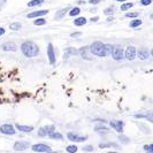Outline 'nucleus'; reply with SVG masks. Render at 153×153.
Returning a JSON list of instances; mask_svg holds the SVG:
<instances>
[{
  "label": "nucleus",
  "mask_w": 153,
  "mask_h": 153,
  "mask_svg": "<svg viewBox=\"0 0 153 153\" xmlns=\"http://www.w3.org/2000/svg\"><path fill=\"white\" fill-rule=\"evenodd\" d=\"M33 23H35V25H44L46 23V20L44 17H38V19H36L33 21Z\"/></svg>",
  "instance_id": "obj_26"
},
{
  "label": "nucleus",
  "mask_w": 153,
  "mask_h": 153,
  "mask_svg": "<svg viewBox=\"0 0 153 153\" xmlns=\"http://www.w3.org/2000/svg\"><path fill=\"white\" fill-rule=\"evenodd\" d=\"M68 12V8H63L62 10H58L56 13H55V19L56 20H60V19H62L63 16L66 15V13Z\"/></svg>",
  "instance_id": "obj_20"
},
{
  "label": "nucleus",
  "mask_w": 153,
  "mask_h": 153,
  "mask_svg": "<svg viewBox=\"0 0 153 153\" xmlns=\"http://www.w3.org/2000/svg\"><path fill=\"white\" fill-rule=\"evenodd\" d=\"M67 138L71 142H75V143H82V142H85L88 137L86 136H79L75 132H68L67 134Z\"/></svg>",
  "instance_id": "obj_8"
},
{
  "label": "nucleus",
  "mask_w": 153,
  "mask_h": 153,
  "mask_svg": "<svg viewBox=\"0 0 153 153\" xmlns=\"http://www.w3.org/2000/svg\"><path fill=\"white\" fill-rule=\"evenodd\" d=\"M47 136L51 138V139H56V140H62V139H63V136H62V134L58 132V131H54V132L50 134V135H47Z\"/></svg>",
  "instance_id": "obj_17"
},
{
  "label": "nucleus",
  "mask_w": 153,
  "mask_h": 153,
  "mask_svg": "<svg viewBox=\"0 0 153 153\" xmlns=\"http://www.w3.org/2000/svg\"><path fill=\"white\" fill-rule=\"evenodd\" d=\"M77 150H78V147L76 145H69L67 146V149H66V151L68 153H76Z\"/></svg>",
  "instance_id": "obj_28"
},
{
  "label": "nucleus",
  "mask_w": 153,
  "mask_h": 153,
  "mask_svg": "<svg viewBox=\"0 0 153 153\" xmlns=\"http://www.w3.org/2000/svg\"><path fill=\"white\" fill-rule=\"evenodd\" d=\"M86 23H88V20L85 17H77L74 20V24L76 27H82V25H85Z\"/></svg>",
  "instance_id": "obj_16"
},
{
  "label": "nucleus",
  "mask_w": 153,
  "mask_h": 153,
  "mask_svg": "<svg viewBox=\"0 0 153 153\" xmlns=\"http://www.w3.org/2000/svg\"><path fill=\"white\" fill-rule=\"evenodd\" d=\"M1 50L4 52H15L16 51V44L13 42H6L1 45Z\"/></svg>",
  "instance_id": "obj_12"
},
{
  "label": "nucleus",
  "mask_w": 153,
  "mask_h": 153,
  "mask_svg": "<svg viewBox=\"0 0 153 153\" xmlns=\"http://www.w3.org/2000/svg\"><path fill=\"white\" fill-rule=\"evenodd\" d=\"M5 33H6V29H5V28H2V27H0V37H1V36H4Z\"/></svg>",
  "instance_id": "obj_37"
},
{
  "label": "nucleus",
  "mask_w": 153,
  "mask_h": 153,
  "mask_svg": "<svg viewBox=\"0 0 153 153\" xmlns=\"http://www.w3.org/2000/svg\"><path fill=\"white\" fill-rule=\"evenodd\" d=\"M0 132L2 135H15L16 129L14 128L13 124H9V123H5V124H1L0 126Z\"/></svg>",
  "instance_id": "obj_4"
},
{
  "label": "nucleus",
  "mask_w": 153,
  "mask_h": 153,
  "mask_svg": "<svg viewBox=\"0 0 153 153\" xmlns=\"http://www.w3.org/2000/svg\"><path fill=\"white\" fill-rule=\"evenodd\" d=\"M21 52L27 58H35L39 54V47L36 43L27 40L21 44Z\"/></svg>",
  "instance_id": "obj_1"
},
{
  "label": "nucleus",
  "mask_w": 153,
  "mask_h": 153,
  "mask_svg": "<svg viewBox=\"0 0 153 153\" xmlns=\"http://www.w3.org/2000/svg\"><path fill=\"white\" fill-rule=\"evenodd\" d=\"M119 140H120V143H122V144H129V143H130V138L127 137V136H123V135H120V136H119Z\"/></svg>",
  "instance_id": "obj_24"
},
{
  "label": "nucleus",
  "mask_w": 153,
  "mask_h": 153,
  "mask_svg": "<svg viewBox=\"0 0 153 153\" xmlns=\"http://www.w3.org/2000/svg\"><path fill=\"white\" fill-rule=\"evenodd\" d=\"M116 1H119V2H124L126 0H116Z\"/></svg>",
  "instance_id": "obj_43"
},
{
  "label": "nucleus",
  "mask_w": 153,
  "mask_h": 153,
  "mask_svg": "<svg viewBox=\"0 0 153 153\" xmlns=\"http://www.w3.org/2000/svg\"><path fill=\"white\" fill-rule=\"evenodd\" d=\"M47 56H48V61L51 65H55L56 62V56H55V52H54V47L52 43H48L47 45Z\"/></svg>",
  "instance_id": "obj_7"
},
{
  "label": "nucleus",
  "mask_w": 153,
  "mask_h": 153,
  "mask_svg": "<svg viewBox=\"0 0 153 153\" xmlns=\"http://www.w3.org/2000/svg\"><path fill=\"white\" fill-rule=\"evenodd\" d=\"M89 2H90V4H92V5H97V4H99V2H100V0H90Z\"/></svg>",
  "instance_id": "obj_39"
},
{
  "label": "nucleus",
  "mask_w": 153,
  "mask_h": 153,
  "mask_svg": "<svg viewBox=\"0 0 153 153\" xmlns=\"http://www.w3.org/2000/svg\"><path fill=\"white\" fill-rule=\"evenodd\" d=\"M31 150L33 152L46 153L51 150V146H48L47 144H43V143H38V144H33V145L31 146Z\"/></svg>",
  "instance_id": "obj_6"
},
{
  "label": "nucleus",
  "mask_w": 153,
  "mask_h": 153,
  "mask_svg": "<svg viewBox=\"0 0 153 153\" xmlns=\"http://www.w3.org/2000/svg\"><path fill=\"white\" fill-rule=\"evenodd\" d=\"M139 2H140V5H143V6H149V5L152 4V0H140Z\"/></svg>",
  "instance_id": "obj_35"
},
{
  "label": "nucleus",
  "mask_w": 153,
  "mask_h": 153,
  "mask_svg": "<svg viewBox=\"0 0 153 153\" xmlns=\"http://www.w3.org/2000/svg\"><path fill=\"white\" fill-rule=\"evenodd\" d=\"M45 130H46V132H47V135H50V134H52V132L55 131V127H54L53 124H52V126H46Z\"/></svg>",
  "instance_id": "obj_33"
},
{
  "label": "nucleus",
  "mask_w": 153,
  "mask_h": 153,
  "mask_svg": "<svg viewBox=\"0 0 153 153\" xmlns=\"http://www.w3.org/2000/svg\"><path fill=\"white\" fill-rule=\"evenodd\" d=\"M94 131H97V132H100V131H105V132H108L109 129L106 128V127H104V126H97L96 128H94Z\"/></svg>",
  "instance_id": "obj_30"
},
{
  "label": "nucleus",
  "mask_w": 153,
  "mask_h": 153,
  "mask_svg": "<svg viewBox=\"0 0 153 153\" xmlns=\"http://www.w3.org/2000/svg\"><path fill=\"white\" fill-rule=\"evenodd\" d=\"M134 6V4L132 2H124L122 6L120 7V9L122 10V12H126V10H128V9H130L131 7Z\"/></svg>",
  "instance_id": "obj_23"
},
{
  "label": "nucleus",
  "mask_w": 153,
  "mask_h": 153,
  "mask_svg": "<svg viewBox=\"0 0 153 153\" xmlns=\"http://www.w3.org/2000/svg\"><path fill=\"white\" fill-rule=\"evenodd\" d=\"M111 55H112V58L114 59L115 61H121V60L124 59V51H123V48L120 45L113 46Z\"/></svg>",
  "instance_id": "obj_3"
},
{
  "label": "nucleus",
  "mask_w": 153,
  "mask_h": 153,
  "mask_svg": "<svg viewBox=\"0 0 153 153\" xmlns=\"http://www.w3.org/2000/svg\"><path fill=\"white\" fill-rule=\"evenodd\" d=\"M98 20H99V17H98V16H94V17L90 19V21H92V22H96V21H98Z\"/></svg>",
  "instance_id": "obj_40"
},
{
  "label": "nucleus",
  "mask_w": 153,
  "mask_h": 153,
  "mask_svg": "<svg viewBox=\"0 0 153 153\" xmlns=\"http://www.w3.org/2000/svg\"><path fill=\"white\" fill-rule=\"evenodd\" d=\"M38 136H39V137H46V136H47V132H46V130H45V127H42V128H39Z\"/></svg>",
  "instance_id": "obj_31"
},
{
  "label": "nucleus",
  "mask_w": 153,
  "mask_h": 153,
  "mask_svg": "<svg viewBox=\"0 0 153 153\" xmlns=\"http://www.w3.org/2000/svg\"><path fill=\"white\" fill-rule=\"evenodd\" d=\"M79 55L85 59V60H91L92 58L90 56V54H89V47H82L81 50H79Z\"/></svg>",
  "instance_id": "obj_15"
},
{
  "label": "nucleus",
  "mask_w": 153,
  "mask_h": 153,
  "mask_svg": "<svg viewBox=\"0 0 153 153\" xmlns=\"http://www.w3.org/2000/svg\"><path fill=\"white\" fill-rule=\"evenodd\" d=\"M15 129H17L19 131H21V132H31V131H33V127L32 126H25V124H15V127H14Z\"/></svg>",
  "instance_id": "obj_14"
},
{
  "label": "nucleus",
  "mask_w": 153,
  "mask_h": 153,
  "mask_svg": "<svg viewBox=\"0 0 153 153\" xmlns=\"http://www.w3.org/2000/svg\"><path fill=\"white\" fill-rule=\"evenodd\" d=\"M104 13H105L106 15H112V14H114V8L108 7L107 9H105V10H104Z\"/></svg>",
  "instance_id": "obj_34"
},
{
  "label": "nucleus",
  "mask_w": 153,
  "mask_h": 153,
  "mask_svg": "<svg viewBox=\"0 0 153 153\" xmlns=\"http://www.w3.org/2000/svg\"><path fill=\"white\" fill-rule=\"evenodd\" d=\"M79 13H81V8L79 7H73L70 10H69V16L70 17H75V16L79 15Z\"/></svg>",
  "instance_id": "obj_18"
},
{
  "label": "nucleus",
  "mask_w": 153,
  "mask_h": 153,
  "mask_svg": "<svg viewBox=\"0 0 153 153\" xmlns=\"http://www.w3.org/2000/svg\"><path fill=\"white\" fill-rule=\"evenodd\" d=\"M143 150L146 153H153V144H146L143 146Z\"/></svg>",
  "instance_id": "obj_29"
},
{
  "label": "nucleus",
  "mask_w": 153,
  "mask_h": 153,
  "mask_svg": "<svg viewBox=\"0 0 153 153\" xmlns=\"http://www.w3.org/2000/svg\"><path fill=\"white\" fill-rule=\"evenodd\" d=\"M21 28H22V24L19 22H14V23H10V25H9V29L13 31H19L21 30Z\"/></svg>",
  "instance_id": "obj_22"
},
{
  "label": "nucleus",
  "mask_w": 153,
  "mask_h": 153,
  "mask_svg": "<svg viewBox=\"0 0 153 153\" xmlns=\"http://www.w3.org/2000/svg\"><path fill=\"white\" fill-rule=\"evenodd\" d=\"M100 149H106V147H117L116 143H101L99 145Z\"/></svg>",
  "instance_id": "obj_25"
},
{
  "label": "nucleus",
  "mask_w": 153,
  "mask_h": 153,
  "mask_svg": "<svg viewBox=\"0 0 153 153\" xmlns=\"http://www.w3.org/2000/svg\"><path fill=\"white\" fill-rule=\"evenodd\" d=\"M46 14H48V10H35V12H31L27 15V19H33V17H43Z\"/></svg>",
  "instance_id": "obj_13"
},
{
  "label": "nucleus",
  "mask_w": 153,
  "mask_h": 153,
  "mask_svg": "<svg viewBox=\"0 0 153 153\" xmlns=\"http://www.w3.org/2000/svg\"><path fill=\"white\" fill-rule=\"evenodd\" d=\"M106 153H119V152H115V151H109V152H106Z\"/></svg>",
  "instance_id": "obj_42"
},
{
  "label": "nucleus",
  "mask_w": 153,
  "mask_h": 153,
  "mask_svg": "<svg viewBox=\"0 0 153 153\" xmlns=\"http://www.w3.org/2000/svg\"><path fill=\"white\" fill-rule=\"evenodd\" d=\"M46 153H60V152H56V151H52V150H50L48 152H46Z\"/></svg>",
  "instance_id": "obj_41"
},
{
  "label": "nucleus",
  "mask_w": 153,
  "mask_h": 153,
  "mask_svg": "<svg viewBox=\"0 0 153 153\" xmlns=\"http://www.w3.org/2000/svg\"><path fill=\"white\" fill-rule=\"evenodd\" d=\"M89 1H90V0H89Z\"/></svg>",
  "instance_id": "obj_44"
},
{
  "label": "nucleus",
  "mask_w": 153,
  "mask_h": 153,
  "mask_svg": "<svg viewBox=\"0 0 153 153\" xmlns=\"http://www.w3.org/2000/svg\"><path fill=\"white\" fill-rule=\"evenodd\" d=\"M77 36H81V32H73V33H70V37H77Z\"/></svg>",
  "instance_id": "obj_38"
},
{
  "label": "nucleus",
  "mask_w": 153,
  "mask_h": 153,
  "mask_svg": "<svg viewBox=\"0 0 153 153\" xmlns=\"http://www.w3.org/2000/svg\"><path fill=\"white\" fill-rule=\"evenodd\" d=\"M138 16V12H130V13H126L124 17H128V19H135Z\"/></svg>",
  "instance_id": "obj_32"
},
{
  "label": "nucleus",
  "mask_w": 153,
  "mask_h": 153,
  "mask_svg": "<svg viewBox=\"0 0 153 153\" xmlns=\"http://www.w3.org/2000/svg\"><path fill=\"white\" fill-rule=\"evenodd\" d=\"M142 20H139V19H135V20H132L130 23H129V27L130 28H138V27H140L142 25Z\"/></svg>",
  "instance_id": "obj_21"
},
{
  "label": "nucleus",
  "mask_w": 153,
  "mask_h": 153,
  "mask_svg": "<svg viewBox=\"0 0 153 153\" xmlns=\"http://www.w3.org/2000/svg\"><path fill=\"white\" fill-rule=\"evenodd\" d=\"M136 54H137V50H136V47L132 45H129L127 48H126V52H124V58L127 59V60H135V58H136Z\"/></svg>",
  "instance_id": "obj_5"
},
{
  "label": "nucleus",
  "mask_w": 153,
  "mask_h": 153,
  "mask_svg": "<svg viewBox=\"0 0 153 153\" xmlns=\"http://www.w3.org/2000/svg\"><path fill=\"white\" fill-rule=\"evenodd\" d=\"M84 152H92L93 151V146L92 145H88V146H84L83 149H82Z\"/></svg>",
  "instance_id": "obj_36"
},
{
  "label": "nucleus",
  "mask_w": 153,
  "mask_h": 153,
  "mask_svg": "<svg viewBox=\"0 0 153 153\" xmlns=\"http://www.w3.org/2000/svg\"><path fill=\"white\" fill-rule=\"evenodd\" d=\"M44 1H45V0H31V1L28 2V6H29V7L40 6V5H43V4H44Z\"/></svg>",
  "instance_id": "obj_19"
},
{
  "label": "nucleus",
  "mask_w": 153,
  "mask_h": 153,
  "mask_svg": "<svg viewBox=\"0 0 153 153\" xmlns=\"http://www.w3.org/2000/svg\"><path fill=\"white\" fill-rule=\"evenodd\" d=\"M112 48H113V45H112V44H105V56L111 55Z\"/></svg>",
  "instance_id": "obj_27"
},
{
  "label": "nucleus",
  "mask_w": 153,
  "mask_h": 153,
  "mask_svg": "<svg viewBox=\"0 0 153 153\" xmlns=\"http://www.w3.org/2000/svg\"><path fill=\"white\" fill-rule=\"evenodd\" d=\"M29 146H30V143L29 142H24V140H17L14 143V150L15 151H24V150H27V149H29Z\"/></svg>",
  "instance_id": "obj_10"
},
{
  "label": "nucleus",
  "mask_w": 153,
  "mask_h": 153,
  "mask_svg": "<svg viewBox=\"0 0 153 153\" xmlns=\"http://www.w3.org/2000/svg\"><path fill=\"white\" fill-rule=\"evenodd\" d=\"M109 126H111V128H113L116 132H119V134H122L123 132V129H124V123L122 121H116V120H113V121H111L109 122Z\"/></svg>",
  "instance_id": "obj_9"
},
{
  "label": "nucleus",
  "mask_w": 153,
  "mask_h": 153,
  "mask_svg": "<svg viewBox=\"0 0 153 153\" xmlns=\"http://www.w3.org/2000/svg\"><path fill=\"white\" fill-rule=\"evenodd\" d=\"M136 56H138L140 60H147L149 56H150V51L147 47H140L137 51V54Z\"/></svg>",
  "instance_id": "obj_11"
},
{
  "label": "nucleus",
  "mask_w": 153,
  "mask_h": 153,
  "mask_svg": "<svg viewBox=\"0 0 153 153\" xmlns=\"http://www.w3.org/2000/svg\"><path fill=\"white\" fill-rule=\"evenodd\" d=\"M90 52L96 56H105V44L99 40L93 42L90 46Z\"/></svg>",
  "instance_id": "obj_2"
}]
</instances>
